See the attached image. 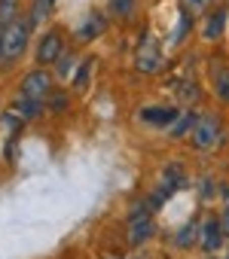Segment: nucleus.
Returning a JSON list of instances; mask_svg holds the SVG:
<instances>
[{
    "label": "nucleus",
    "instance_id": "obj_1",
    "mask_svg": "<svg viewBox=\"0 0 229 259\" xmlns=\"http://www.w3.org/2000/svg\"><path fill=\"white\" fill-rule=\"evenodd\" d=\"M0 40H4V55H7V64L10 61H19L31 43V25L28 19H16L10 22L7 28H0Z\"/></svg>",
    "mask_w": 229,
    "mask_h": 259
},
{
    "label": "nucleus",
    "instance_id": "obj_2",
    "mask_svg": "<svg viewBox=\"0 0 229 259\" xmlns=\"http://www.w3.org/2000/svg\"><path fill=\"white\" fill-rule=\"evenodd\" d=\"M19 95L22 98H31V101H49L55 95V76L46 70V67H34L22 76V85H19Z\"/></svg>",
    "mask_w": 229,
    "mask_h": 259
},
{
    "label": "nucleus",
    "instance_id": "obj_3",
    "mask_svg": "<svg viewBox=\"0 0 229 259\" xmlns=\"http://www.w3.org/2000/svg\"><path fill=\"white\" fill-rule=\"evenodd\" d=\"M223 138V125L214 113H199L196 116V125H193V132H189V141L196 150H214Z\"/></svg>",
    "mask_w": 229,
    "mask_h": 259
},
{
    "label": "nucleus",
    "instance_id": "obj_4",
    "mask_svg": "<svg viewBox=\"0 0 229 259\" xmlns=\"http://www.w3.org/2000/svg\"><path fill=\"white\" fill-rule=\"evenodd\" d=\"M61 55H64V34H61L58 28H49V31L37 40V52H34V58H37L40 67H49V64H55Z\"/></svg>",
    "mask_w": 229,
    "mask_h": 259
},
{
    "label": "nucleus",
    "instance_id": "obj_5",
    "mask_svg": "<svg viewBox=\"0 0 229 259\" xmlns=\"http://www.w3.org/2000/svg\"><path fill=\"white\" fill-rule=\"evenodd\" d=\"M135 67L141 73H159L162 70V49H159V40L153 34H147L135 52Z\"/></svg>",
    "mask_w": 229,
    "mask_h": 259
},
{
    "label": "nucleus",
    "instance_id": "obj_6",
    "mask_svg": "<svg viewBox=\"0 0 229 259\" xmlns=\"http://www.w3.org/2000/svg\"><path fill=\"white\" fill-rule=\"evenodd\" d=\"M153 232H156V223H153V213L147 210V207H135L132 213H129V244H144V241H150L153 238Z\"/></svg>",
    "mask_w": 229,
    "mask_h": 259
},
{
    "label": "nucleus",
    "instance_id": "obj_7",
    "mask_svg": "<svg viewBox=\"0 0 229 259\" xmlns=\"http://www.w3.org/2000/svg\"><path fill=\"white\" fill-rule=\"evenodd\" d=\"M226 244V232L220 226V217H208L202 226H199V247L208 253V256H217V250Z\"/></svg>",
    "mask_w": 229,
    "mask_h": 259
},
{
    "label": "nucleus",
    "instance_id": "obj_8",
    "mask_svg": "<svg viewBox=\"0 0 229 259\" xmlns=\"http://www.w3.org/2000/svg\"><path fill=\"white\" fill-rule=\"evenodd\" d=\"M226 19H229L226 7H217L214 13H208V16H205V25H202V40H208V43L220 40L223 31H226Z\"/></svg>",
    "mask_w": 229,
    "mask_h": 259
},
{
    "label": "nucleus",
    "instance_id": "obj_9",
    "mask_svg": "<svg viewBox=\"0 0 229 259\" xmlns=\"http://www.w3.org/2000/svg\"><path fill=\"white\" fill-rule=\"evenodd\" d=\"M177 116H180L177 107H144L141 110V119L150 122V125H156V128H171L177 122Z\"/></svg>",
    "mask_w": 229,
    "mask_h": 259
},
{
    "label": "nucleus",
    "instance_id": "obj_10",
    "mask_svg": "<svg viewBox=\"0 0 229 259\" xmlns=\"http://www.w3.org/2000/svg\"><path fill=\"white\" fill-rule=\"evenodd\" d=\"M104 28H107L104 16H101V13H89V16H86V22L77 28V40H80V43H89V40L101 37V34H104Z\"/></svg>",
    "mask_w": 229,
    "mask_h": 259
},
{
    "label": "nucleus",
    "instance_id": "obj_11",
    "mask_svg": "<svg viewBox=\"0 0 229 259\" xmlns=\"http://www.w3.org/2000/svg\"><path fill=\"white\" fill-rule=\"evenodd\" d=\"M43 110H46V104H43V101H31V98H22V95H19L10 113H13L19 122H31V119H37Z\"/></svg>",
    "mask_w": 229,
    "mask_h": 259
},
{
    "label": "nucleus",
    "instance_id": "obj_12",
    "mask_svg": "<svg viewBox=\"0 0 229 259\" xmlns=\"http://www.w3.org/2000/svg\"><path fill=\"white\" fill-rule=\"evenodd\" d=\"M52 7H55V0H31V10H28V25H31V28L43 25V22L52 16Z\"/></svg>",
    "mask_w": 229,
    "mask_h": 259
},
{
    "label": "nucleus",
    "instance_id": "obj_13",
    "mask_svg": "<svg viewBox=\"0 0 229 259\" xmlns=\"http://www.w3.org/2000/svg\"><path fill=\"white\" fill-rule=\"evenodd\" d=\"M196 116L199 113H189V110H180V116H177V122L168 128V135L171 138H183V135H189L193 132V125H196Z\"/></svg>",
    "mask_w": 229,
    "mask_h": 259
},
{
    "label": "nucleus",
    "instance_id": "obj_14",
    "mask_svg": "<svg viewBox=\"0 0 229 259\" xmlns=\"http://www.w3.org/2000/svg\"><path fill=\"white\" fill-rule=\"evenodd\" d=\"M22 19V0H0V28Z\"/></svg>",
    "mask_w": 229,
    "mask_h": 259
},
{
    "label": "nucleus",
    "instance_id": "obj_15",
    "mask_svg": "<svg viewBox=\"0 0 229 259\" xmlns=\"http://www.w3.org/2000/svg\"><path fill=\"white\" fill-rule=\"evenodd\" d=\"M214 95L223 104H229V67H217V73H214Z\"/></svg>",
    "mask_w": 229,
    "mask_h": 259
},
{
    "label": "nucleus",
    "instance_id": "obj_16",
    "mask_svg": "<svg viewBox=\"0 0 229 259\" xmlns=\"http://www.w3.org/2000/svg\"><path fill=\"white\" fill-rule=\"evenodd\" d=\"M174 244H177L180 250H186V247H193V244H199V226H196V223H189V226H183V229L177 232V238H174Z\"/></svg>",
    "mask_w": 229,
    "mask_h": 259
},
{
    "label": "nucleus",
    "instance_id": "obj_17",
    "mask_svg": "<svg viewBox=\"0 0 229 259\" xmlns=\"http://www.w3.org/2000/svg\"><path fill=\"white\" fill-rule=\"evenodd\" d=\"M135 4H138V0H110V13L117 19H132Z\"/></svg>",
    "mask_w": 229,
    "mask_h": 259
},
{
    "label": "nucleus",
    "instance_id": "obj_18",
    "mask_svg": "<svg viewBox=\"0 0 229 259\" xmlns=\"http://www.w3.org/2000/svg\"><path fill=\"white\" fill-rule=\"evenodd\" d=\"M55 64H58V67H55V73H58L61 79H67V76L73 73V55H70V52H64V55H61Z\"/></svg>",
    "mask_w": 229,
    "mask_h": 259
},
{
    "label": "nucleus",
    "instance_id": "obj_19",
    "mask_svg": "<svg viewBox=\"0 0 229 259\" xmlns=\"http://www.w3.org/2000/svg\"><path fill=\"white\" fill-rule=\"evenodd\" d=\"M89 70H92V61L86 58V61L80 64V73L73 76V89H77V92H83V89H86V79H89Z\"/></svg>",
    "mask_w": 229,
    "mask_h": 259
},
{
    "label": "nucleus",
    "instance_id": "obj_20",
    "mask_svg": "<svg viewBox=\"0 0 229 259\" xmlns=\"http://www.w3.org/2000/svg\"><path fill=\"white\" fill-rule=\"evenodd\" d=\"M217 192H220V189H217V183H211V180L205 177V180H202V189H199V195H202L205 201H211V198H214Z\"/></svg>",
    "mask_w": 229,
    "mask_h": 259
},
{
    "label": "nucleus",
    "instance_id": "obj_21",
    "mask_svg": "<svg viewBox=\"0 0 229 259\" xmlns=\"http://www.w3.org/2000/svg\"><path fill=\"white\" fill-rule=\"evenodd\" d=\"M64 107H67V95H52V98H49V110H52V113H61Z\"/></svg>",
    "mask_w": 229,
    "mask_h": 259
},
{
    "label": "nucleus",
    "instance_id": "obj_22",
    "mask_svg": "<svg viewBox=\"0 0 229 259\" xmlns=\"http://www.w3.org/2000/svg\"><path fill=\"white\" fill-rule=\"evenodd\" d=\"M208 4H211V0H183V10H189V13H202V10H208Z\"/></svg>",
    "mask_w": 229,
    "mask_h": 259
},
{
    "label": "nucleus",
    "instance_id": "obj_23",
    "mask_svg": "<svg viewBox=\"0 0 229 259\" xmlns=\"http://www.w3.org/2000/svg\"><path fill=\"white\" fill-rule=\"evenodd\" d=\"M220 226H223V232H226V238H229V207L220 213Z\"/></svg>",
    "mask_w": 229,
    "mask_h": 259
},
{
    "label": "nucleus",
    "instance_id": "obj_24",
    "mask_svg": "<svg viewBox=\"0 0 229 259\" xmlns=\"http://www.w3.org/2000/svg\"><path fill=\"white\" fill-rule=\"evenodd\" d=\"M7 64V55H4V40H0V67Z\"/></svg>",
    "mask_w": 229,
    "mask_h": 259
},
{
    "label": "nucleus",
    "instance_id": "obj_25",
    "mask_svg": "<svg viewBox=\"0 0 229 259\" xmlns=\"http://www.w3.org/2000/svg\"><path fill=\"white\" fill-rule=\"evenodd\" d=\"M223 201H226V207H229V186H223Z\"/></svg>",
    "mask_w": 229,
    "mask_h": 259
},
{
    "label": "nucleus",
    "instance_id": "obj_26",
    "mask_svg": "<svg viewBox=\"0 0 229 259\" xmlns=\"http://www.w3.org/2000/svg\"><path fill=\"white\" fill-rule=\"evenodd\" d=\"M208 259H217V256H208Z\"/></svg>",
    "mask_w": 229,
    "mask_h": 259
}]
</instances>
